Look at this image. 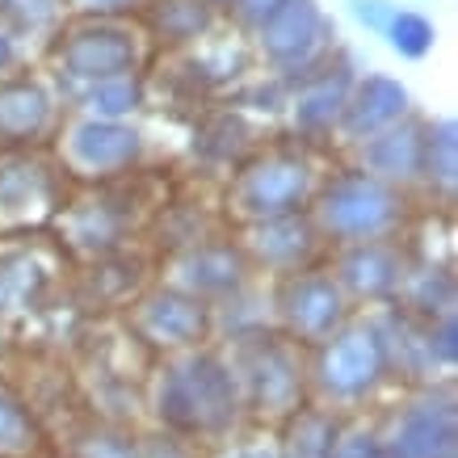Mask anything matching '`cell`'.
I'll return each instance as SVG.
<instances>
[{"label":"cell","mask_w":458,"mask_h":458,"mask_svg":"<svg viewBox=\"0 0 458 458\" xmlns=\"http://www.w3.org/2000/svg\"><path fill=\"white\" fill-rule=\"evenodd\" d=\"M152 403L165 433H177L185 442H219L244 417L236 370L227 353L210 341L181 353H165L156 370Z\"/></svg>","instance_id":"6da1fadb"},{"label":"cell","mask_w":458,"mask_h":458,"mask_svg":"<svg viewBox=\"0 0 458 458\" xmlns=\"http://www.w3.org/2000/svg\"><path fill=\"white\" fill-rule=\"evenodd\" d=\"M307 210L328 249L361 244V240H391L408 223V190H395L375 173L349 165L319 177Z\"/></svg>","instance_id":"7a4b0ae2"},{"label":"cell","mask_w":458,"mask_h":458,"mask_svg":"<svg viewBox=\"0 0 458 458\" xmlns=\"http://www.w3.org/2000/svg\"><path fill=\"white\" fill-rule=\"evenodd\" d=\"M316 148L291 140V143H269V148H252L227 181V215L232 223H257L274 219V215H291L307 210L311 194L319 185Z\"/></svg>","instance_id":"3957f363"},{"label":"cell","mask_w":458,"mask_h":458,"mask_svg":"<svg viewBox=\"0 0 458 458\" xmlns=\"http://www.w3.org/2000/svg\"><path fill=\"white\" fill-rule=\"evenodd\" d=\"M51 47V84L64 93L110 76H135L143 68V34L114 17H68Z\"/></svg>","instance_id":"277c9868"},{"label":"cell","mask_w":458,"mask_h":458,"mask_svg":"<svg viewBox=\"0 0 458 458\" xmlns=\"http://www.w3.org/2000/svg\"><path fill=\"white\" fill-rule=\"evenodd\" d=\"M227 361L236 370L244 412L286 420L291 412L303 408V391H307L303 358H299V345L286 341L278 328L236 336L232 349H227Z\"/></svg>","instance_id":"5b68a950"},{"label":"cell","mask_w":458,"mask_h":458,"mask_svg":"<svg viewBox=\"0 0 458 458\" xmlns=\"http://www.w3.org/2000/svg\"><path fill=\"white\" fill-rule=\"evenodd\" d=\"M311 387L328 403H361L370 400L391 378L387 349L378 333L375 311L370 316H349L324 345L311 349Z\"/></svg>","instance_id":"8992f818"},{"label":"cell","mask_w":458,"mask_h":458,"mask_svg":"<svg viewBox=\"0 0 458 458\" xmlns=\"http://www.w3.org/2000/svg\"><path fill=\"white\" fill-rule=\"evenodd\" d=\"M269 316L286 341H294L299 349H316L353 316V303L336 286L328 265H307V269L274 278Z\"/></svg>","instance_id":"52a82bcc"},{"label":"cell","mask_w":458,"mask_h":458,"mask_svg":"<svg viewBox=\"0 0 458 458\" xmlns=\"http://www.w3.org/2000/svg\"><path fill=\"white\" fill-rule=\"evenodd\" d=\"M249 38L257 55L269 64V72H278L286 84H294L328 59V51L336 47V30L319 0H286Z\"/></svg>","instance_id":"ba28073f"},{"label":"cell","mask_w":458,"mask_h":458,"mask_svg":"<svg viewBox=\"0 0 458 458\" xmlns=\"http://www.w3.org/2000/svg\"><path fill=\"white\" fill-rule=\"evenodd\" d=\"M143 131L131 118L76 114L59 126V165L72 177L114 181L143 165Z\"/></svg>","instance_id":"9c48e42d"},{"label":"cell","mask_w":458,"mask_h":458,"mask_svg":"<svg viewBox=\"0 0 458 458\" xmlns=\"http://www.w3.org/2000/svg\"><path fill=\"white\" fill-rule=\"evenodd\" d=\"M64 165L42 148H0V227H34L55 219L68 190Z\"/></svg>","instance_id":"30bf717a"},{"label":"cell","mask_w":458,"mask_h":458,"mask_svg":"<svg viewBox=\"0 0 458 458\" xmlns=\"http://www.w3.org/2000/svg\"><path fill=\"white\" fill-rule=\"evenodd\" d=\"M358 64L345 47H333L328 59L311 68L307 76L291 84V101H286V114H291V131L294 140L307 143V148H324V143L336 140V126H341V110H345L349 84L358 76Z\"/></svg>","instance_id":"8fae6325"},{"label":"cell","mask_w":458,"mask_h":458,"mask_svg":"<svg viewBox=\"0 0 458 458\" xmlns=\"http://www.w3.org/2000/svg\"><path fill=\"white\" fill-rule=\"evenodd\" d=\"M131 328L143 345L160 353H181V349L215 341V307L173 282H160L131 303Z\"/></svg>","instance_id":"7c38bea8"},{"label":"cell","mask_w":458,"mask_h":458,"mask_svg":"<svg viewBox=\"0 0 458 458\" xmlns=\"http://www.w3.org/2000/svg\"><path fill=\"white\" fill-rule=\"evenodd\" d=\"M412 252L400 244V236L391 240H361V244H336L328 249V274L336 278V286L345 291V299L353 307L370 303H395L400 282L408 274Z\"/></svg>","instance_id":"4fadbf2b"},{"label":"cell","mask_w":458,"mask_h":458,"mask_svg":"<svg viewBox=\"0 0 458 458\" xmlns=\"http://www.w3.org/2000/svg\"><path fill=\"white\" fill-rule=\"evenodd\" d=\"M168 282L215 307V303H223V299L240 294L244 286H252V282H257V269H252L249 252L240 249V240L207 236V240H198V244H185V249L173 252Z\"/></svg>","instance_id":"5bb4252c"},{"label":"cell","mask_w":458,"mask_h":458,"mask_svg":"<svg viewBox=\"0 0 458 458\" xmlns=\"http://www.w3.org/2000/svg\"><path fill=\"white\" fill-rule=\"evenodd\" d=\"M240 249L249 252V261L257 274L282 278V274L319 265V257L328 252V244L319 236L311 210H291V215L244 223V227H240Z\"/></svg>","instance_id":"9a60e30c"},{"label":"cell","mask_w":458,"mask_h":458,"mask_svg":"<svg viewBox=\"0 0 458 458\" xmlns=\"http://www.w3.org/2000/svg\"><path fill=\"white\" fill-rule=\"evenodd\" d=\"M59 93L47 76H0V148H42L59 131Z\"/></svg>","instance_id":"2e32d148"},{"label":"cell","mask_w":458,"mask_h":458,"mask_svg":"<svg viewBox=\"0 0 458 458\" xmlns=\"http://www.w3.org/2000/svg\"><path fill=\"white\" fill-rule=\"evenodd\" d=\"M458 412L450 391H420L383 437V458H454Z\"/></svg>","instance_id":"e0dca14e"},{"label":"cell","mask_w":458,"mask_h":458,"mask_svg":"<svg viewBox=\"0 0 458 458\" xmlns=\"http://www.w3.org/2000/svg\"><path fill=\"white\" fill-rule=\"evenodd\" d=\"M408 114H417V110H412V93H408V84L400 76H391V72H358L353 84H349L336 140L353 148V143L403 123Z\"/></svg>","instance_id":"ac0fdd59"},{"label":"cell","mask_w":458,"mask_h":458,"mask_svg":"<svg viewBox=\"0 0 458 458\" xmlns=\"http://www.w3.org/2000/svg\"><path fill=\"white\" fill-rule=\"evenodd\" d=\"M55 219L64 240L72 249L89 252V257L123 252L131 232H135V207H126V202H118L110 194H93L84 202H64Z\"/></svg>","instance_id":"d6986e66"},{"label":"cell","mask_w":458,"mask_h":458,"mask_svg":"<svg viewBox=\"0 0 458 458\" xmlns=\"http://www.w3.org/2000/svg\"><path fill=\"white\" fill-rule=\"evenodd\" d=\"M420 114H408L403 123L378 131L370 140L353 143L358 168L375 173L378 181H387L395 190H412L420 185Z\"/></svg>","instance_id":"ffe728a7"},{"label":"cell","mask_w":458,"mask_h":458,"mask_svg":"<svg viewBox=\"0 0 458 458\" xmlns=\"http://www.w3.org/2000/svg\"><path fill=\"white\" fill-rule=\"evenodd\" d=\"M140 34L165 47V51H190L194 42H202L219 21V9L210 0H148L140 13Z\"/></svg>","instance_id":"44dd1931"},{"label":"cell","mask_w":458,"mask_h":458,"mask_svg":"<svg viewBox=\"0 0 458 458\" xmlns=\"http://www.w3.org/2000/svg\"><path fill=\"white\" fill-rule=\"evenodd\" d=\"M420 185L433 198H454L458 185V123L454 114H437L420 123Z\"/></svg>","instance_id":"7402d4cb"},{"label":"cell","mask_w":458,"mask_h":458,"mask_svg":"<svg viewBox=\"0 0 458 458\" xmlns=\"http://www.w3.org/2000/svg\"><path fill=\"white\" fill-rule=\"evenodd\" d=\"M395 303L403 311H412L420 319H437L445 311H454L458 303V286H454V274L450 265H437V261H408V274L400 282V294Z\"/></svg>","instance_id":"603a6c76"},{"label":"cell","mask_w":458,"mask_h":458,"mask_svg":"<svg viewBox=\"0 0 458 458\" xmlns=\"http://www.w3.org/2000/svg\"><path fill=\"white\" fill-rule=\"evenodd\" d=\"M64 106L76 114H93V118H135L148 106V84L143 76H110V81H93L64 93Z\"/></svg>","instance_id":"cb8c5ba5"},{"label":"cell","mask_w":458,"mask_h":458,"mask_svg":"<svg viewBox=\"0 0 458 458\" xmlns=\"http://www.w3.org/2000/svg\"><path fill=\"white\" fill-rule=\"evenodd\" d=\"M72 17L68 0H0V30L26 47V42H51Z\"/></svg>","instance_id":"d4e9b609"},{"label":"cell","mask_w":458,"mask_h":458,"mask_svg":"<svg viewBox=\"0 0 458 458\" xmlns=\"http://www.w3.org/2000/svg\"><path fill=\"white\" fill-rule=\"evenodd\" d=\"M249 152H252V131L240 110L210 114L207 123L194 131V156H202L207 165L236 168Z\"/></svg>","instance_id":"484cf974"},{"label":"cell","mask_w":458,"mask_h":458,"mask_svg":"<svg viewBox=\"0 0 458 458\" xmlns=\"http://www.w3.org/2000/svg\"><path fill=\"white\" fill-rule=\"evenodd\" d=\"M42 450L38 417L30 412L21 395L0 383V458H30Z\"/></svg>","instance_id":"4316f807"},{"label":"cell","mask_w":458,"mask_h":458,"mask_svg":"<svg viewBox=\"0 0 458 458\" xmlns=\"http://www.w3.org/2000/svg\"><path fill=\"white\" fill-rule=\"evenodd\" d=\"M286 425H291L286 450H282L286 458H328L336 433H341V425H336L328 408H299V412L286 417Z\"/></svg>","instance_id":"83f0119b"},{"label":"cell","mask_w":458,"mask_h":458,"mask_svg":"<svg viewBox=\"0 0 458 458\" xmlns=\"http://www.w3.org/2000/svg\"><path fill=\"white\" fill-rule=\"evenodd\" d=\"M378 38L391 47V55L408 59V64H420V59L433 55V47H437V26H433L429 13H420V9H408V4H400V9L391 13L387 30H383Z\"/></svg>","instance_id":"f1b7e54d"},{"label":"cell","mask_w":458,"mask_h":458,"mask_svg":"<svg viewBox=\"0 0 458 458\" xmlns=\"http://www.w3.org/2000/svg\"><path fill=\"white\" fill-rule=\"evenodd\" d=\"M72 458H140V437L118 429V425H93L76 437Z\"/></svg>","instance_id":"f546056e"},{"label":"cell","mask_w":458,"mask_h":458,"mask_svg":"<svg viewBox=\"0 0 458 458\" xmlns=\"http://www.w3.org/2000/svg\"><path fill=\"white\" fill-rule=\"evenodd\" d=\"M236 101L244 110H257V114H286V101H291V84L282 81L278 72H261L252 81L240 84Z\"/></svg>","instance_id":"4dcf8cb0"},{"label":"cell","mask_w":458,"mask_h":458,"mask_svg":"<svg viewBox=\"0 0 458 458\" xmlns=\"http://www.w3.org/2000/svg\"><path fill=\"white\" fill-rule=\"evenodd\" d=\"M429 349L437 358V366L450 375L458 366V311H445V316L429 319Z\"/></svg>","instance_id":"1f68e13d"},{"label":"cell","mask_w":458,"mask_h":458,"mask_svg":"<svg viewBox=\"0 0 458 458\" xmlns=\"http://www.w3.org/2000/svg\"><path fill=\"white\" fill-rule=\"evenodd\" d=\"M328 458H383V437L366 425H353V429H341L336 433L333 450Z\"/></svg>","instance_id":"d6a6232c"},{"label":"cell","mask_w":458,"mask_h":458,"mask_svg":"<svg viewBox=\"0 0 458 458\" xmlns=\"http://www.w3.org/2000/svg\"><path fill=\"white\" fill-rule=\"evenodd\" d=\"M349 17L358 21V30H370V34H383L391 21V13L400 9V0H345Z\"/></svg>","instance_id":"836d02e7"},{"label":"cell","mask_w":458,"mask_h":458,"mask_svg":"<svg viewBox=\"0 0 458 458\" xmlns=\"http://www.w3.org/2000/svg\"><path fill=\"white\" fill-rule=\"evenodd\" d=\"M143 4H148V0H68V9L76 17H114V21L135 17Z\"/></svg>","instance_id":"e575fe53"},{"label":"cell","mask_w":458,"mask_h":458,"mask_svg":"<svg viewBox=\"0 0 458 458\" xmlns=\"http://www.w3.org/2000/svg\"><path fill=\"white\" fill-rule=\"evenodd\" d=\"M282 4H286V0H232V4H227V17H232V26H236L240 34H252V30L261 26L274 9H282Z\"/></svg>","instance_id":"d590c367"},{"label":"cell","mask_w":458,"mask_h":458,"mask_svg":"<svg viewBox=\"0 0 458 458\" xmlns=\"http://www.w3.org/2000/svg\"><path fill=\"white\" fill-rule=\"evenodd\" d=\"M190 445L194 442H185L177 433H156V437H143L140 442V458H194Z\"/></svg>","instance_id":"8d00e7d4"},{"label":"cell","mask_w":458,"mask_h":458,"mask_svg":"<svg viewBox=\"0 0 458 458\" xmlns=\"http://www.w3.org/2000/svg\"><path fill=\"white\" fill-rule=\"evenodd\" d=\"M21 55H26V47H17V42L0 30V76H9V72L21 68Z\"/></svg>","instance_id":"74e56055"},{"label":"cell","mask_w":458,"mask_h":458,"mask_svg":"<svg viewBox=\"0 0 458 458\" xmlns=\"http://www.w3.org/2000/svg\"><path fill=\"white\" fill-rule=\"evenodd\" d=\"M210 4H215L219 13H227V4H232V0H210Z\"/></svg>","instance_id":"f35d334b"},{"label":"cell","mask_w":458,"mask_h":458,"mask_svg":"<svg viewBox=\"0 0 458 458\" xmlns=\"http://www.w3.org/2000/svg\"><path fill=\"white\" fill-rule=\"evenodd\" d=\"M4 307H9V303H4V299H0V316H4Z\"/></svg>","instance_id":"ab89813d"}]
</instances>
